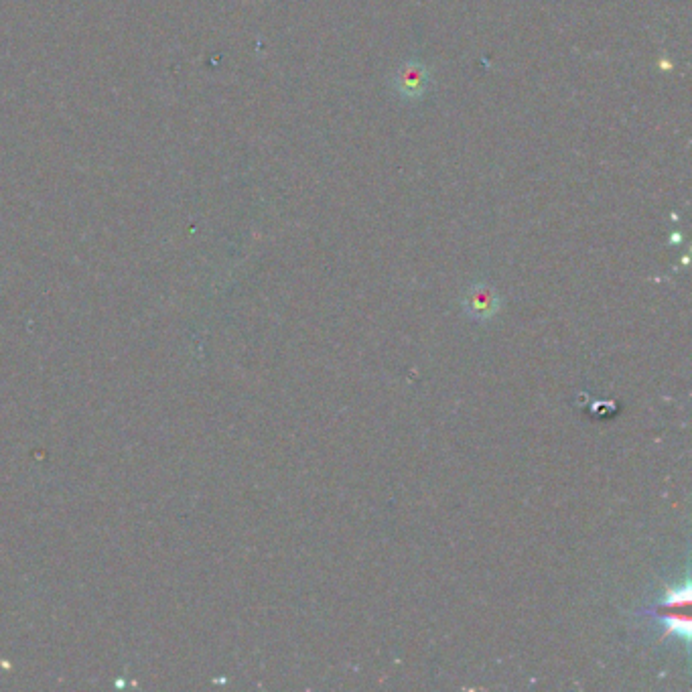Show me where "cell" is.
Listing matches in <instances>:
<instances>
[{"label": "cell", "instance_id": "6da1fadb", "mask_svg": "<svg viewBox=\"0 0 692 692\" xmlns=\"http://www.w3.org/2000/svg\"><path fill=\"white\" fill-rule=\"evenodd\" d=\"M392 88L406 102H419L431 88L429 67L419 59H408L400 63L392 78Z\"/></svg>", "mask_w": 692, "mask_h": 692}, {"label": "cell", "instance_id": "7a4b0ae2", "mask_svg": "<svg viewBox=\"0 0 692 692\" xmlns=\"http://www.w3.org/2000/svg\"><path fill=\"white\" fill-rule=\"evenodd\" d=\"M465 307H467V311H469L471 317H475V319H488V317H492V315L498 311L500 303H498V295H496L490 287H486V285H477V287H473V289L467 293V297H465Z\"/></svg>", "mask_w": 692, "mask_h": 692}]
</instances>
